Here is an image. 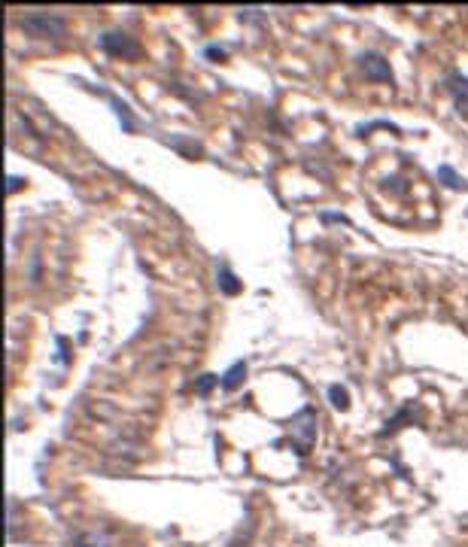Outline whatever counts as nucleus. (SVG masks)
I'll return each instance as SVG.
<instances>
[{"instance_id":"nucleus-1","label":"nucleus","mask_w":468,"mask_h":547,"mask_svg":"<svg viewBox=\"0 0 468 547\" xmlns=\"http://www.w3.org/2000/svg\"><path fill=\"white\" fill-rule=\"evenodd\" d=\"M21 30H28L30 37H52V40H61L67 34V21L61 19L58 12H28L19 19Z\"/></svg>"},{"instance_id":"nucleus-2","label":"nucleus","mask_w":468,"mask_h":547,"mask_svg":"<svg viewBox=\"0 0 468 547\" xmlns=\"http://www.w3.org/2000/svg\"><path fill=\"white\" fill-rule=\"evenodd\" d=\"M97 43H101V49H104V52H110V55H116V58H128V61H134V58H140V55H143L140 43H137L134 37L122 34V30H106V34L97 37Z\"/></svg>"},{"instance_id":"nucleus-3","label":"nucleus","mask_w":468,"mask_h":547,"mask_svg":"<svg viewBox=\"0 0 468 547\" xmlns=\"http://www.w3.org/2000/svg\"><path fill=\"white\" fill-rule=\"evenodd\" d=\"M289 432H292V438H295L298 453H308V447L313 444V435H317V429H313V411H310V407H301V411H298L295 417L289 420Z\"/></svg>"},{"instance_id":"nucleus-4","label":"nucleus","mask_w":468,"mask_h":547,"mask_svg":"<svg viewBox=\"0 0 468 547\" xmlns=\"http://www.w3.org/2000/svg\"><path fill=\"white\" fill-rule=\"evenodd\" d=\"M359 67H362V76L365 80H374V82H393V71H389L386 58L377 55V52H365L359 58Z\"/></svg>"},{"instance_id":"nucleus-5","label":"nucleus","mask_w":468,"mask_h":547,"mask_svg":"<svg viewBox=\"0 0 468 547\" xmlns=\"http://www.w3.org/2000/svg\"><path fill=\"white\" fill-rule=\"evenodd\" d=\"M447 89L453 91L459 113H462L465 119H468V80H465L462 73H450V76H447Z\"/></svg>"},{"instance_id":"nucleus-6","label":"nucleus","mask_w":468,"mask_h":547,"mask_svg":"<svg viewBox=\"0 0 468 547\" xmlns=\"http://www.w3.org/2000/svg\"><path fill=\"white\" fill-rule=\"evenodd\" d=\"M104 95H106V101L113 104V110H116L119 122H122V131H125V134H134V131H137V122H134L131 110H128V104H125V101H119V98L113 95V91H104Z\"/></svg>"},{"instance_id":"nucleus-7","label":"nucleus","mask_w":468,"mask_h":547,"mask_svg":"<svg viewBox=\"0 0 468 547\" xmlns=\"http://www.w3.org/2000/svg\"><path fill=\"white\" fill-rule=\"evenodd\" d=\"M216 283L225 295H237V292H241V280L232 274V268H228L225 261H219V268H216Z\"/></svg>"},{"instance_id":"nucleus-8","label":"nucleus","mask_w":468,"mask_h":547,"mask_svg":"<svg viewBox=\"0 0 468 547\" xmlns=\"http://www.w3.org/2000/svg\"><path fill=\"white\" fill-rule=\"evenodd\" d=\"M73 547H113V541L104 532H95V529H86L73 538Z\"/></svg>"},{"instance_id":"nucleus-9","label":"nucleus","mask_w":468,"mask_h":547,"mask_svg":"<svg viewBox=\"0 0 468 547\" xmlns=\"http://www.w3.org/2000/svg\"><path fill=\"white\" fill-rule=\"evenodd\" d=\"M243 374H247V362H234V365L228 368L225 374H222V380H219V383H222V389H225V392L237 389V383L243 380Z\"/></svg>"},{"instance_id":"nucleus-10","label":"nucleus","mask_w":468,"mask_h":547,"mask_svg":"<svg viewBox=\"0 0 468 547\" xmlns=\"http://www.w3.org/2000/svg\"><path fill=\"white\" fill-rule=\"evenodd\" d=\"M438 180L444 183V186H450V189H465V186H468V183H465L462 176H459L450 165H441V167H438Z\"/></svg>"},{"instance_id":"nucleus-11","label":"nucleus","mask_w":468,"mask_h":547,"mask_svg":"<svg viewBox=\"0 0 468 547\" xmlns=\"http://www.w3.org/2000/svg\"><path fill=\"white\" fill-rule=\"evenodd\" d=\"M328 402H332L337 411H347V389L344 387H328Z\"/></svg>"},{"instance_id":"nucleus-12","label":"nucleus","mask_w":468,"mask_h":547,"mask_svg":"<svg viewBox=\"0 0 468 547\" xmlns=\"http://www.w3.org/2000/svg\"><path fill=\"white\" fill-rule=\"evenodd\" d=\"M213 387H216V377H213V374H204V377H201V380H198V383H195V389H198V392H201V396H207V392H210Z\"/></svg>"},{"instance_id":"nucleus-13","label":"nucleus","mask_w":468,"mask_h":547,"mask_svg":"<svg viewBox=\"0 0 468 547\" xmlns=\"http://www.w3.org/2000/svg\"><path fill=\"white\" fill-rule=\"evenodd\" d=\"M204 55L207 58H225V46H207Z\"/></svg>"},{"instance_id":"nucleus-14","label":"nucleus","mask_w":468,"mask_h":547,"mask_svg":"<svg viewBox=\"0 0 468 547\" xmlns=\"http://www.w3.org/2000/svg\"><path fill=\"white\" fill-rule=\"evenodd\" d=\"M319 219L322 222H347V216H341V213H322Z\"/></svg>"},{"instance_id":"nucleus-15","label":"nucleus","mask_w":468,"mask_h":547,"mask_svg":"<svg viewBox=\"0 0 468 547\" xmlns=\"http://www.w3.org/2000/svg\"><path fill=\"white\" fill-rule=\"evenodd\" d=\"M19 183H25V180H19V176H10V192L19 189Z\"/></svg>"}]
</instances>
